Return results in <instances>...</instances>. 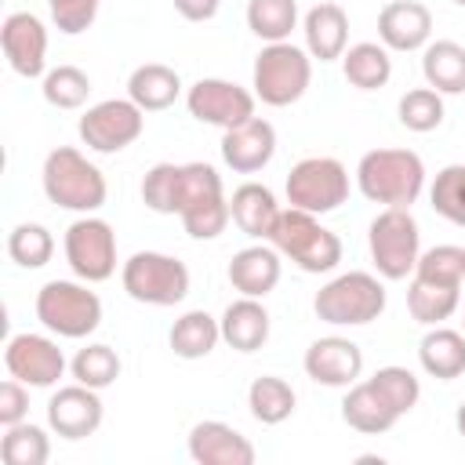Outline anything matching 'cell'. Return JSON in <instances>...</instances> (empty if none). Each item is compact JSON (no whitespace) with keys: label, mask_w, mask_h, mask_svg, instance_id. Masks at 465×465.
<instances>
[{"label":"cell","mask_w":465,"mask_h":465,"mask_svg":"<svg viewBox=\"0 0 465 465\" xmlns=\"http://www.w3.org/2000/svg\"><path fill=\"white\" fill-rule=\"evenodd\" d=\"M0 47L7 65L25 76L36 80L47 73V25L33 15V11H11L0 25Z\"/></svg>","instance_id":"14"},{"label":"cell","mask_w":465,"mask_h":465,"mask_svg":"<svg viewBox=\"0 0 465 465\" xmlns=\"http://www.w3.org/2000/svg\"><path fill=\"white\" fill-rule=\"evenodd\" d=\"M185 447H189V458L196 465H254V458H258L254 443L240 429H232L225 421H214V418L196 421L189 429Z\"/></svg>","instance_id":"17"},{"label":"cell","mask_w":465,"mask_h":465,"mask_svg":"<svg viewBox=\"0 0 465 465\" xmlns=\"http://www.w3.org/2000/svg\"><path fill=\"white\" fill-rule=\"evenodd\" d=\"M254 91L232 84V80H222V76H203L196 80L189 91H185V109L193 120L200 124H211V127H236L243 120L254 116Z\"/></svg>","instance_id":"12"},{"label":"cell","mask_w":465,"mask_h":465,"mask_svg":"<svg viewBox=\"0 0 465 465\" xmlns=\"http://www.w3.org/2000/svg\"><path fill=\"white\" fill-rule=\"evenodd\" d=\"M356 185L371 203L411 207L425 189V163L411 149H371L356 163Z\"/></svg>","instance_id":"2"},{"label":"cell","mask_w":465,"mask_h":465,"mask_svg":"<svg viewBox=\"0 0 465 465\" xmlns=\"http://www.w3.org/2000/svg\"><path fill=\"white\" fill-rule=\"evenodd\" d=\"M283 254L272 247V243H251V247H243V251H236L232 254V262H229V269H225V276H229V283L240 291V294H247V298H265L276 283H280V272H283V262H280Z\"/></svg>","instance_id":"21"},{"label":"cell","mask_w":465,"mask_h":465,"mask_svg":"<svg viewBox=\"0 0 465 465\" xmlns=\"http://www.w3.org/2000/svg\"><path fill=\"white\" fill-rule=\"evenodd\" d=\"M302 367H305V374H309L316 385L349 389V385L360 381V374H363V349H360L352 338L327 334V338H316V341L305 349Z\"/></svg>","instance_id":"16"},{"label":"cell","mask_w":465,"mask_h":465,"mask_svg":"<svg viewBox=\"0 0 465 465\" xmlns=\"http://www.w3.org/2000/svg\"><path fill=\"white\" fill-rule=\"evenodd\" d=\"M454 429H458V436L465 440V400H461L458 411H454Z\"/></svg>","instance_id":"46"},{"label":"cell","mask_w":465,"mask_h":465,"mask_svg":"<svg viewBox=\"0 0 465 465\" xmlns=\"http://www.w3.org/2000/svg\"><path fill=\"white\" fill-rule=\"evenodd\" d=\"M29 414V385L18 378H7L0 385V425H18Z\"/></svg>","instance_id":"44"},{"label":"cell","mask_w":465,"mask_h":465,"mask_svg":"<svg viewBox=\"0 0 465 465\" xmlns=\"http://www.w3.org/2000/svg\"><path fill=\"white\" fill-rule=\"evenodd\" d=\"M421 76L440 94H465V47L458 40H429L421 47Z\"/></svg>","instance_id":"27"},{"label":"cell","mask_w":465,"mask_h":465,"mask_svg":"<svg viewBox=\"0 0 465 465\" xmlns=\"http://www.w3.org/2000/svg\"><path fill=\"white\" fill-rule=\"evenodd\" d=\"M298 25V0H247V29L265 40L280 44Z\"/></svg>","instance_id":"33"},{"label":"cell","mask_w":465,"mask_h":465,"mask_svg":"<svg viewBox=\"0 0 465 465\" xmlns=\"http://www.w3.org/2000/svg\"><path fill=\"white\" fill-rule=\"evenodd\" d=\"M341 73L356 91H378L389 84L392 76V51L378 40H360L352 47H345L341 54Z\"/></svg>","instance_id":"28"},{"label":"cell","mask_w":465,"mask_h":465,"mask_svg":"<svg viewBox=\"0 0 465 465\" xmlns=\"http://www.w3.org/2000/svg\"><path fill=\"white\" fill-rule=\"evenodd\" d=\"M276 156V127L262 116H251L222 131V160L236 174H254Z\"/></svg>","instance_id":"18"},{"label":"cell","mask_w":465,"mask_h":465,"mask_svg":"<svg viewBox=\"0 0 465 465\" xmlns=\"http://www.w3.org/2000/svg\"><path fill=\"white\" fill-rule=\"evenodd\" d=\"M458 305H461V287L411 276V287H407V309H411V316H414L421 327H436V323L450 320V316L458 312Z\"/></svg>","instance_id":"30"},{"label":"cell","mask_w":465,"mask_h":465,"mask_svg":"<svg viewBox=\"0 0 465 465\" xmlns=\"http://www.w3.org/2000/svg\"><path fill=\"white\" fill-rule=\"evenodd\" d=\"M269 243L283 258H291L302 272H312V276L331 272L341 262V240H338V232H331L320 222V214H309V211H298V207H283L280 211Z\"/></svg>","instance_id":"3"},{"label":"cell","mask_w":465,"mask_h":465,"mask_svg":"<svg viewBox=\"0 0 465 465\" xmlns=\"http://www.w3.org/2000/svg\"><path fill=\"white\" fill-rule=\"evenodd\" d=\"M40 185L54 207L76 211V214H94L109 196V185H105V174L98 171V163H91L73 145H58L44 156Z\"/></svg>","instance_id":"1"},{"label":"cell","mask_w":465,"mask_h":465,"mask_svg":"<svg viewBox=\"0 0 465 465\" xmlns=\"http://www.w3.org/2000/svg\"><path fill=\"white\" fill-rule=\"evenodd\" d=\"M418 363L429 378L436 381H454L465 374V331L454 327H429L425 338L418 341Z\"/></svg>","instance_id":"25"},{"label":"cell","mask_w":465,"mask_h":465,"mask_svg":"<svg viewBox=\"0 0 465 465\" xmlns=\"http://www.w3.org/2000/svg\"><path fill=\"white\" fill-rule=\"evenodd\" d=\"M371 381L385 392V400L400 411V418L411 414V411L418 407V400H421V381H418V374L407 371V367H396V363L378 367V371L371 374Z\"/></svg>","instance_id":"42"},{"label":"cell","mask_w":465,"mask_h":465,"mask_svg":"<svg viewBox=\"0 0 465 465\" xmlns=\"http://www.w3.org/2000/svg\"><path fill=\"white\" fill-rule=\"evenodd\" d=\"M461 331H465V312H461Z\"/></svg>","instance_id":"48"},{"label":"cell","mask_w":465,"mask_h":465,"mask_svg":"<svg viewBox=\"0 0 465 465\" xmlns=\"http://www.w3.org/2000/svg\"><path fill=\"white\" fill-rule=\"evenodd\" d=\"M302 33H305V51L316 62H338L349 47V15L341 4L323 0L316 7L305 11L302 18Z\"/></svg>","instance_id":"20"},{"label":"cell","mask_w":465,"mask_h":465,"mask_svg":"<svg viewBox=\"0 0 465 465\" xmlns=\"http://www.w3.org/2000/svg\"><path fill=\"white\" fill-rule=\"evenodd\" d=\"M102 418H105V403H102L98 389H91V385L73 381V385H62L47 400V425L62 440H87V436H94Z\"/></svg>","instance_id":"15"},{"label":"cell","mask_w":465,"mask_h":465,"mask_svg":"<svg viewBox=\"0 0 465 465\" xmlns=\"http://www.w3.org/2000/svg\"><path fill=\"white\" fill-rule=\"evenodd\" d=\"M411 276L461 287V280H465V247H458V243H436V247L421 251V258H418V265H414Z\"/></svg>","instance_id":"40"},{"label":"cell","mask_w":465,"mask_h":465,"mask_svg":"<svg viewBox=\"0 0 465 465\" xmlns=\"http://www.w3.org/2000/svg\"><path fill=\"white\" fill-rule=\"evenodd\" d=\"M47 7H51L54 29L65 36H76V33H87L94 25L102 0H47Z\"/></svg>","instance_id":"43"},{"label":"cell","mask_w":465,"mask_h":465,"mask_svg":"<svg viewBox=\"0 0 465 465\" xmlns=\"http://www.w3.org/2000/svg\"><path fill=\"white\" fill-rule=\"evenodd\" d=\"M62 251H65V262H69L73 276L84 280V283H105L116 272V232L105 218L80 214L65 229Z\"/></svg>","instance_id":"10"},{"label":"cell","mask_w":465,"mask_h":465,"mask_svg":"<svg viewBox=\"0 0 465 465\" xmlns=\"http://www.w3.org/2000/svg\"><path fill=\"white\" fill-rule=\"evenodd\" d=\"M341 421L363 436H381L400 421V411L385 400V392L367 378V381H352L345 400H341Z\"/></svg>","instance_id":"22"},{"label":"cell","mask_w":465,"mask_h":465,"mask_svg":"<svg viewBox=\"0 0 465 465\" xmlns=\"http://www.w3.org/2000/svg\"><path fill=\"white\" fill-rule=\"evenodd\" d=\"M127 98L142 113L171 109L182 98V76L163 62H145L127 76Z\"/></svg>","instance_id":"26"},{"label":"cell","mask_w":465,"mask_h":465,"mask_svg":"<svg viewBox=\"0 0 465 465\" xmlns=\"http://www.w3.org/2000/svg\"><path fill=\"white\" fill-rule=\"evenodd\" d=\"M294 389L287 378L280 374H262L247 385V407H251V418L262 421V425H280L294 414Z\"/></svg>","instance_id":"31"},{"label":"cell","mask_w":465,"mask_h":465,"mask_svg":"<svg viewBox=\"0 0 465 465\" xmlns=\"http://www.w3.org/2000/svg\"><path fill=\"white\" fill-rule=\"evenodd\" d=\"M367 251L381 280H407L421 258V229L411 207H385L367 225Z\"/></svg>","instance_id":"6"},{"label":"cell","mask_w":465,"mask_h":465,"mask_svg":"<svg viewBox=\"0 0 465 465\" xmlns=\"http://www.w3.org/2000/svg\"><path fill=\"white\" fill-rule=\"evenodd\" d=\"M218 323H222V341L236 352H258L272 331V320H269V309L262 305V298H247V294L229 302Z\"/></svg>","instance_id":"24"},{"label":"cell","mask_w":465,"mask_h":465,"mask_svg":"<svg viewBox=\"0 0 465 465\" xmlns=\"http://www.w3.org/2000/svg\"><path fill=\"white\" fill-rule=\"evenodd\" d=\"M432 36V11L418 0H392L378 11V40L389 51H421Z\"/></svg>","instance_id":"19"},{"label":"cell","mask_w":465,"mask_h":465,"mask_svg":"<svg viewBox=\"0 0 465 465\" xmlns=\"http://www.w3.org/2000/svg\"><path fill=\"white\" fill-rule=\"evenodd\" d=\"M309 84H312V58L305 47L280 40L258 51L251 69V87H254V98H262L265 105L272 109L294 105L309 91Z\"/></svg>","instance_id":"5"},{"label":"cell","mask_w":465,"mask_h":465,"mask_svg":"<svg viewBox=\"0 0 465 465\" xmlns=\"http://www.w3.org/2000/svg\"><path fill=\"white\" fill-rule=\"evenodd\" d=\"M385 283L374 276V272H341L334 280H327L316 298H312V312L331 323V327H363V323H374L381 312H385Z\"/></svg>","instance_id":"4"},{"label":"cell","mask_w":465,"mask_h":465,"mask_svg":"<svg viewBox=\"0 0 465 465\" xmlns=\"http://www.w3.org/2000/svg\"><path fill=\"white\" fill-rule=\"evenodd\" d=\"M429 203L440 218L465 229V163H447L429 185Z\"/></svg>","instance_id":"36"},{"label":"cell","mask_w":465,"mask_h":465,"mask_svg":"<svg viewBox=\"0 0 465 465\" xmlns=\"http://www.w3.org/2000/svg\"><path fill=\"white\" fill-rule=\"evenodd\" d=\"M4 367L11 378L25 381L29 389H51L65 374V352L47 334H11L4 349Z\"/></svg>","instance_id":"13"},{"label":"cell","mask_w":465,"mask_h":465,"mask_svg":"<svg viewBox=\"0 0 465 465\" xmlns=\"http://www.w3.org/2000/svg\"><path fill=\"white\" fill-rule=\"evenodd\" d=\"M287 203L309 214H331L349 200V171L334 156H305L283 182Z\"/></svg>","instance_id":"9"},{"label":"cell","mask_w":465,"mask_h":465,"mask_svg":"<svg viewBox=\"0 0 465 465\" xmlns=\"http://www.w3.org/2000/svg\"><path fill=\"white\" fill-rule=\"evenodd\" d=\"M7 254L22 269H44L54 254V236L40 222H22L7 232Z\"/></svg>","instance_id":"37"},{"label":"cell","mask_w":465,"mask_h":465,"mask_svg":"<svg viewBox=\"0 0 465 465\" xmlns=\"http://www.w3.org/2000/svg\"><path fill=\"white\" fill-rule=\"evenodd\" d=\"M69 371H73V378H76L80 385H91V389L102 392V389H109V385L120 378L124 363H120V356H116L113 345L91 341V345L76 349V356L69 360Z\"/></svg>","instance_id":"34"},{"label":"cell","mask_w":465,"mask_h":465,"mask_svg":"<svg viewBox=\"0 0 465 465\" xmlns=\"http://www.w3.org/2000/svg\"><path fill=\"white\" fill-rule=\"evenodd\" d=\"M178 218H182V229H185L193 240H218V236L225 232V225L232 222L225 189L196 196V200H193Z\"/></svg>","instance_id":"32"},{"label":"cell","mask_w":465,"mask_h":465,"mask_svg":"<svg viewBox=\"0 0 465 465\" xmlns=\"http://www.w3.org/2000/svg\"><path fill=\"white\" fill-rule=\"evenodd\" d=\"M280 203H276V193L262 182H243L232 189L229 196V214H232V225L251 236V240H269L272 236V225L280 218Z\"/></svg>","instance_id":"23"},{"label":"cell","mask_w":465,"mask_h":465,"mask_svg":"<svg viewBox=\"0 0 465 465\" xmlns=\"http://www.w3.org/2000/svg\"><path fill=\"white\" fill-rule=\"evenodd\" d=\"M454 4H458V7H465V0H454Z\"/></svg>","instance_id":"47"},{"label":"cell","mask_w":465,"mask_h":465,"mask_svg":"<svg viewBox=\"0 0 465 465\" xmlns=\"http://www.w3.org/2000/svg\"><path fill=\"white\" fill-rule=\"evenodd\" d=\"M222 0H174V11L185 18V22H211L218 15Z\"/></svg>","instance_id":"45"},{"label":"cell","mask_w":465,"mask_h":465,"mask_svg":"<svg viewBox=\"0 0 465 465\" xmlns=\"http://www.w3.org/2000/svg\"><path fill=\"white\" fill-rule=\"evenodd\" d=\"M36 320L58 338H87L102 323V298L84 280H47L36 291Z\"/></svg>","instance_id":"7"},{"label":"cell","mask_w":465,"mask_h":465,"mask_svg":"<svg viewBox=\"0 0 465 465\" xmlns=\"http://www.w3.org/2000/svg\"><path fill=\"white\" fill-rule=\"evenodd\" d=\"M145 131V113L131 102V98H105L87 105V113L76 124L80 142L91 153H120L127 145H134Z\"/></svg>","instance_id":"11"},{"label":"cell","mask_w":465,"mask_h":465,"mask_svg":"<svg viewBox=\"0 0 465 465\" xmlns=\"http://www.w3.org/2000/svg\"><path fill=\"white\" fill-rule=\"evenodd\" d=\"M167 341H171L178 360H203L222 341V323L203 309H189L171 323Z\"/></svg>","instance_id":"29"},{"label":"cell","mask_w":465,"mask_h":465,"mask_svg":"<svg viewBox=\"0 0 465 465\" xmlns=\"http://www.w3.org/2000/svg\"><path fill=\"white\" fill-rule=\"evenodd\" d=\"M120 283L127 291V298L142 302V305H178L189 294V269L182 258L163 254V251H134L124 265H120Z\"/></svg>","instance_id":"8"},{"label":"cell","mask_w":465,"mask_h":465,"mask_svg":"<svg viewBox=\"0 0 465 465\" xmlns=\"http://www.w3.org/2000/svg\"><path fill=\"white\" fill-rule=\"evenodd\" d=\"M44 102L54 105V109H80L91 94V76L76 65H54L44 73Z\"/></svg>","instance_id":"38"},{"label":"cell","mask_w":465,"mask_h":465,"mask_svg":"<svg viewBox=\"0 0 465 465\" xmlns=\"http://www.w3.org/2000/svg\"><path fill=\"white\" fill-rule=\"evenodd\" d=\"M178 171L182 163H153L142 178V203L156 214H178Z\"/></svg>","instance_id":"41"},{"label":"cell","mask_w":465,"mask_h":465,"mask_svg":"<svg viewBox=\"0 0 465 465\" xmlns=\"http://www.w3.org/2000/svg\"><path fill=\"white\" fill-rule=\"evenodd\" d=\"M0 458L4 465H44L51 458V436L33 421L7 425L0 440Z\"/></svg>","instance_id":"35"},{"label":"cell","mask_w":465,"mask_h":465,"mask_svg":"<svg viewBox=\"0 0 465 465\" xmlns=\"http://www.w3.org/2000/svg\"><path fill=\"white\" fill-rule=\"evenodd\" d=\"M396 116H400V124H403L407 131L429 134V131H436V127L443 124V94L432 91L429 84H425V87H411V91L400 98Z\"/></svg>","instance_id":"39"}]
</instances>
